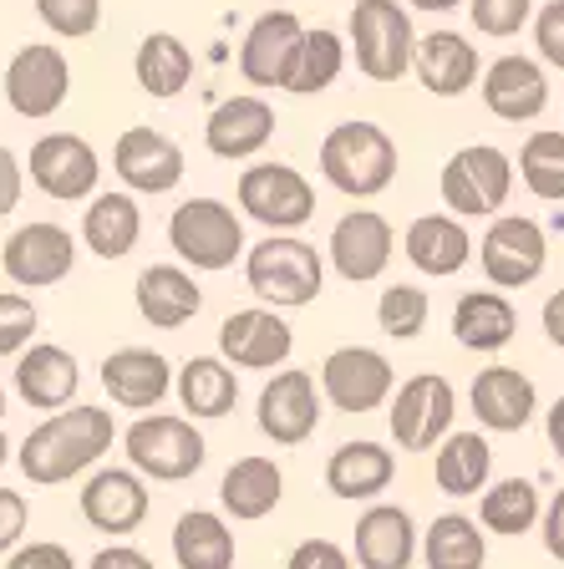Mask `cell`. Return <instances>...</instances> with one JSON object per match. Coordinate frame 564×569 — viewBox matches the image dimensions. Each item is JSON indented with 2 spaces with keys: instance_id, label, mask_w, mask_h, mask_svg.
<instances>
[{
  "instance_id": "obj_35",
  "label": "cell",
  "mask_w": 564,
  "mask_h": 569,
  "mask_svg": "<svg viewBox=\"0 0 564 569\" xmlns=\"http://www.w3.org/2000/svg\"><path fill=\"white\" fill-rule=\"evenodd\" d=\"M132 77L154 102H174L194 82V51L174 31H148L138 41V57H132Z\"/></svg>"
},
{
  "instance_id": "obj_42",
  "label": "cell",
  "mask_w": 564,
  "mask_h": 569,
  "mask_svg": "<svg viewBox=\"0 0 564 569\" xmlns=\"http://www.w3.org/2000/svg\"><path fill=\"white\" fill-rule=\"evenodd\" d=\"M427 316H433V300H427L423 284L397 280L376 300V326H382V336H392V341H417V336L427 331Z\"/></svg>"
},
{
  "instance_id": "obj_20",
  "label": "cell",
  "mask_w": 564,
  "mask_h": 569,
  "mask_svg": "<svg viewBox=\"0 0 564 569\" xmlns=\"http://www.w3.org/2000/svg\"><path fill=\"white\" fill-rule=\"evenodd\" d=\"M184 148L158 128H122V138L112 142V173L122 178V189L132 193H174L184 183Z\"/></svg>"
},
{
  "instance_id": "obj_37",
  "label": "cell",
  "mask_w": 564,
  "mask_h": 569,
  "mask_svg": "<svg viewBox=\"0 0 564 569\" xmlns=\"http://www.w3.org/2000/svg\"><path fill=\"white\" fill-rule=\"evenodd\" d=\"M235 529L214 509H188L174 523V559L178 569H235Z\"/></svg>"
},
{
  "instance_id": "obj_19",
  "label": "cell",
  "mask_w": 564,
  "mask_h": 569,
  "mask_svg": "<svg viewBox=\"0 0 564 569\" xmlns=\"http://www.w3.org/2000/svg\"><path fill=\"white\" fill-rule=\"evenodd\" d=\"M392 254H397V234L376 209H352L336 219L326 239V260L346 284H372L387 274Z\"/></svg>"
},
{
  "instance_id": "obj_11",
  "label": "cell",
  "mask_w": 564,
  "mask_h": 569,
  "mask_svg": "<svg viewBox=\"0 0 564 569\" xmlns=\"http://www.w3.org/2000/svg\"><path fill=\"white\" fill-rule=\"evenodd\" d=\"M320 407H326L320 381L310 377V371H300V367H280V371H270L265 387H259L255 422H259V432H265L275 448H300V442L316 438Z\"/></svg>"
},
{
  "instance_id": "obj_47",
  "label": "cell",
  "mask_w": 564,
  "mask_h": 569,
  "mask_svg": "<svg viewBox=\"0 0 564 569\" xmlns=\"http://www.w3.org/2000/svg\"><path fill=\"white\" fill-rule=\"evenodd\" d=\"M6 569H77V559H71V549L57 545V539H31V545L6 555Z\"/></svg>"
},
{
  "instance_id": "obj_5",
  "label": "cell",
  "mask_w": 564,
  "mask_h": 569,
  "mask_svg": "<svg viewBox=\"0 0 564 569\" xmlns=\"http://www.w3.org/2000/svg\"><path fill=\"white\" fill-rule=\"evenodd\" d=\"M168 249L188 264L194 274H219L235 270V260H245V219L224 199H184L174 213H168Z\"/></svg>"
},
{
  "instance_id": "obj_32",
  "label": "cell",
  "mask_w": 564,
  "mask_h": 569,
  "mask_svg": "<svg viewBox=\"0 0 564 569\" xmlns=\"http://www.w3.org/2000/svg\"><path fill=\"white\" fill-rule=\"evenodd\" d=\"M397 478V452L387 442H372V438H356L342 442V448L326 458V488L346 503L356 498H382Z\"/></svg>"
},
{
  "instance_id": "obj_17",
  "label": "cell",
  "mask_w": 564,
  "mask_h": 569,
  "mask_svg": "<svg viewBox=\"0 0 564 569\" xmlns=\"http://www.w3.org/2000/svg\"><path fill=\"white\" fill-rule=\"evenodd\" d=\"M295 351V331L285 326V310L249 306L229 310L219 320V356L239 371H280Z\"/></svg>"
},
{
  "instance_id": "obj_24",
  "label": "cell",
  "mask_w": 564,
  "mask_h": 569,
  "mask_svg": "<svg viewBox=\"0 0 564 569\" xmlns=\"http://www.w3.org/2000/svg\"><path fill=\"white\" fill-rule=\"evenodd\" d=\"M468 402L473 417H478L483 432H524L540 412V387L518 367H483L468 387Z\"/></svg>"
},
{
  "instance_id": "obj_28",
  "label": "cell",
  "mask_w": 564,
  "mask_h": 569,
  "mask_svg": "<svg viewBox=\"0 0 564 569\" xmlns=\"http://www.w3.org/2000/svg\"><path fill=\"white\" fill-rule=\"evenodd\" d=\"M402 254L412 260V270L433 274V280H453L473 260V234L458 213H417L402 234Z\"/></svg>"
},
{
  "instance_id": "obj_56",
  "label": "cell",
  "mask_w": 564,
  "mask_h": 569,
  "mask_svg": "<svg viewBox=\"0 0 564 569\" xmlns=\"http://www.w3.org/2000/svg\"><path fill=\"white\" fill-rule=\"evenodd\" d=\"M11 462V442H6V432H0V468Z\"/></svg>"
},
{
  "instance_id": "obj_7",
  "label": "cell",
  "mask_w": 564,
  "mask_h": 569,
  "mask_svg": "<svg viewBox=\"0 0 564 569\" xmlns=\"http://www.w3.org/2000/svg\"><path fill=\"white\" fill-rule=\"evenodd\" d=\"M437 193H443V209L458 219H494L514 193V158L494 142H468L443 163Z\"/></svg>"
},
{
  "instance_id": "obj_23",
  "label": "cell",
  "mask_w": 564,
  "mask_h": 569,
  "mask_svg": "<svg viewBox=\"0 0 564 569\" xmlns=\"http://www.w3.org/2000/svg\"><path fill=\"white\" fill-rule=\"evenodd\" d=\"M174 377L178 371L154 346H118L112 356H102V391L122 412H158V402L174 391Z\"/></svg>"
},
{
  "instance_id": "obj_27",
  "label": "cell",
  "mask_w": 564,
  "mask_h": 569,
  "mask_svg": "<svg viewBox=\"0 0 564 569\" xmlns=\"http://www.w3.org/2000/svg\"><path fill=\"white\" fill-rule=\"evenodd\" d=\"M132 306L154 331H178L204 310V290L184 260L178 264H148L132 284Z\"/></svg>"
},
{
  "instance_id": "obj_21",
  "label": "cell",
  "mask_w": 564,
  "mask_h": 569,
  "mask_svg": "<svg viewBox=\"0 0 564 569\" xmlns=\"http://www.w3.org/2000/svg\"><path fill=\"white\" fill-rule=\"evenodd\" d=\"M275 138V107L259 92H235L224 97L204 122V148L224 163H249L255 153H265Z\"/></svg>"
},
{
  "instance_id": "obj_10",
  "label": "cell",
  "mask_w": 564,
  "mask_h": 569,
  "mask_svg": "<svg viewBox=\"0 0 564 569\" xmlns=\"http://www.w3.org/2000/svg\"><path fill=\"white\" fill-rule=\"evenodd\" d=\"M478 264L488 274V284L524 290L550 264V234H544V224L530 219V213H494L478 239Z\"/></svg>"
},
{
  "instance_id": "obj_4",
  "label": "cell",
  "mask_w": 564,
  "mask_h": 569,
  "mask_svg": "<svg viewBox=\"0 0 564 569\" xmlns=\"http://www.w3.org/2000/svg\"><path fill=\"white\" fill-rule=\"evenodd\" d=\"M346 47L356 57V71L366 82H402L417 57V31H412L407 0H356L346 21Z\"/></svg>"
},
{
  "instance_id": "obj_36",
  "label": "cell",
  "mask_w": 564,
  "mask_h": 569,
  "mask_svg": "<svg viewBox=\"0 0 564 569\" xmlns=\"http://www.w3.org/2000/svg\"><path fill=\"white\" fill-rule=\"evenodd\" d=\"M433 478L447 498H478L494 478V448L483 432H447L433 448Z\"/></svg>"
},
{
  "instance_id": "obj_29",
  "label": "cell",
  "mask_w": 564,
  "mask_h": 569,
  "mask_svg": "<svg viewBox=\"0 0 564 569\" xmlns=\"http://www.w3.org/2000/svg\"><path fill=\"white\" fill-rule=\"evenodd\" d=\"M285 498V473L280 462L265 458V452H249V458H235L219 478V509L235 523H259L280 509Z\"/></svg>"
},
{
  "instance_id": "obj_57",
  "label": "cell",
  "mask_w": 564,
  "mask_h": 569,
  "mask_svg": "<svg viewBox=\"0 0 564 569\" xmlns=\"http://www.w3.org/2000/svg\"><path fill=\"white\" fill-rule=\"evenodd\" d=\"M0 422H6V381H0Z\"/></svg>"
},
{
  "instance_id": "obj_33",
  "label": "cell",
  "mask_w": 564,
  "mask_h": 569,
  "mask_svg": "<svg viewBox=\"0 0 564 569\" xmlns=\"http://www.w3.org/2000/svg\"><path fill=\"white\" fill-rule=\"evenodd\" d=\"M142 239V209L132 189H107L87 199L82 213V244L92 249L97 260H122L132 254Z\"/></svg>"
},
{
  "instance_id": "obj_15",
  "label": "cell",
  "mask_w": 564,
  "mask_h": 569,
  "mask_svg": "<svg viewBox=\"0 0 564 569\" xmlns=\"http://www.w3.org/2000/svg\"><path fill=\"white\" fill-rule=\"evenodd\" d=\"M0 270L21 290H51L77 270V239L51 219H31L0 244Z\"/></svg>"
},
{
  "instance_id": "obj_9",
  "label": "cell",
  "mask_w": 564,
  "mask_h": 569,
  "mask_svg": "<svg viewBox=\"0 0 564 569\" xmlns=\"http://www.w3.org/2000/svg\"><path fill=\"white\" fill-rule=\"evenodd\" d=\"M453 417H458V391H453V381L443 371L407 377L392 391V407H387L392 442L402 452H433L453 432Z\"/></svg>"
},
{
  "instance_id": "obj_45",
  "label": "cell",
  "mask_w": 564,
  "mask_h": 569,
  "mask_svg": "<svg viewBox=\"0 0 564 569\" xmlns=\"http://www.w3.org/2000/svg\"><path fill=\"white\" fill-rule=\"evenodd\" d=\"M36 316L31 296H16V290H0V356H21L36 341Z\"/></svg>"
},
{
  "instance_id": "obj_13",
  "label": "cell",
  "mask_w": 564,
  "mask_h": 569,
  "mask_svg": "<svg viewBox=\"0 0 564 569\" xmlns=\"http://www.w3.org/2000/svg\"><path fill=\"white\" fill-rule=\"evenodd\" d=\"M71 97V61L61 47L47 41H31L6 61V102H11L16 118L26 122H47L57 118Z\"/></svg>"
},
{
  "instance_id": "obj_30",
  "label": "cell",
  "mask_w": 564,
  "mask_h": 569,
  "mask_svg": "<svg viewBox=\"0 0 564 569\" xmlns=\"http://www.w3.org/2000/svg\"><path fill=\"white\" fill-rule=\"evenodd\" d=\"M412 77L433 97H463L478 82V47L463 31H427L417 36V57H412Z\"/></svg>"
},
{
  "instance_id": "obj_40",
  "label": "cell",
  "mask_w": 564,
  "mask_h": 569,
  "mask_svg": "<svg viewBox=\"0 0 564 569\" xmlns=\"http://www.w3.org/2000/svg\"><path fill=\"white\" fill-rule=\"evenodd\" d=\"M518 178L544 203H564V132L540 128L518 148Z\"/></svg>"
},
{
  "instance_id": "obj_39",
  "label": "cell",
  "mask_w": 564,
  "mask_h": 569,
  "mask_svg": "<svg viewBox=\"0 0 564 569\" xmlns=\"http://www.w3.org/2000/svg\"><path fill=\"white\" fill-rule=\"evenodd\" d=\"M540 519H544V503L530 478H498L478 498V523L488 533H504V539H524L530 529H540Z\"/></svg>"
},
{
  "instance_id": "obj_44",
  "label": "cell",
  "mask_w": 564,
  "mask_h": 569,
  "mask_svg": "<svg viewBox=\"0 0 564 569\" xmlns=\"http://www.w3.org/2000/svg\"><path fill=\"white\" fill-rule=\"evenodd\" d=\"M468 21L478 36L508 41L534 21V0H468Z\"/></svg>"
},
{
  "instance_id": "obj_3",
  "label": "cell",
  "mask_w": 564,
  "mask_h": 569,
  "mask_svg": "<svg viewBox=\"0 0 564 569\" xmlns=\"http://www.w3.org/2000/svg\"><path fill=\"white\" fill-rule=\"evenodd\" d=\"M402 153L387 128L376 122H336L320 138V173L346 199H376L397 183Z\"/></svg>"
},
{
  "instance_id": "obj_12",
  "label": "cell",
  "mask_w": 564,
  "mask_h": 569,
  "mask_svg": "<svg viewBox=\"0 0 564 569\" xmlns=\"http://www.w3.org/2000/svg\"><path fill=\"white\" fill-rule=\"evenodd\" d=\"M320 391H326V407H336L346 417H366L392 402L397 371L376 346H336L320 361Z\"/></svg>"
},
{
  "instance_id": "obj_49",
  "label": "cell",
  "mask_w": 564,
  "mask_h": 569,
  "mask_svg": "<svg viewBox=\"0 0 564 569\" xmlns=\"http://www.w3.org/2000/svg\"><path fill=\"white\" fill-rule=\"evenodd\" d=\"M285 569H352V555L336 539H300L285 559Z\"/></svg>"
},
{
  "instance_id": "obj_43",
  "label": "cell",
  "mask_w": 564,
  "mask_h": 569,
  "mask_svg": "<svg viewBox=\"0 0 564 569\" xmlns=\"http://www.w3.org/2000/svg\"><path fill=\"white\" fill-rule=\"evenodd\" d=\"M36 16L61 41H87L102 26V0H36Z\"/></svg>"
},
{
  "instance_id": "obj_18",
  "label": "cell",
  "mask_w": 564,
  "mask_h": 569,
  "mask_svg": "<svg viewBox=\"0 0 564 569\" xmlns=\"http://www.w3.org/2000/svg\"><path fill=\"white\" fill-rule=\"evenodd\" d=\"M77 509H82V519L92 523L97 533L122 539V533L142 529V519L154 509V493H148V478H142L132 462L128 468H92L82 493H77Z\"/></svg>"
},
{
  "instance_id": "obj_53",
  "label": "cell",
  "mask_w": 564,
  "mask_h": 569,
  "mask_svg": "<svg viewBox=\"0 0 564 569\" xmlns=\"http://www.w3.org/2000/svg\"><path fill=\"white\" fill-rule=\"evenodd\" d=\"M540 320H544V336H550V346H554V351H564V290H554V296L544 300Z\"/></svg>"
},
{
  "instance_id": "obj_6",
  "label": "cell",
  "mask_w": 564,
  "mask_h": 569,
  "mask_svg": "<svg viewBox=\"0 0 564 569\" xmlns=\"http://www.w3.org/2000/svg\"><path fill=\"white\" fill-rule=\"evenodd\" d=\"M122 452L148 483H184L209 462V442L194 427V417L178 412H142L122 432Z\"/></svg>"
},
{
  "instance_id": "obj_51",
  "label": "cell",
  "mask_w": 564,
  "mask_h": 569,
  "mask_svg": "<svg viewBox=\"0 0 564 569\" xmlns=\"http://www.w3.org/2000/svg\"><path fill=\"white\" fill-rule=\"evenodd\" d=\"M87 569H158L138 545H102Z\"/></svg>"
},
{
  "instance_id": "obj_38",
  "label": "cell",
  "mask_w": 564,
  "mask_h": 569,
  "mask_svg": "<svg viewBox=\"0 0 564 569\" xmlns=\"http://www.w3.org/2000/svg\"><path fill=\"white\" fill-rule=\"evenodd\" d=\"M427 569H483L488 565V529L468 513H437L423 529Z\"/></svg>"
},
{
  "instance_id": "obj_1",
  "label": "cell",
  "mask_w": 564,
  "mask_h": 569,
  "mask_svg": "<svg viewBox=\"0 0 564 569\" xmlns=\"http://www.w3.org/2000/svg\"><path fill=\"white\" fill-rule=\"evenodd\" d=\"M112 438H118V422H112L107 407H71V412L61 407V412H51L47 422H36L26 432L16 462L36 488H57L92 473L112 452Z\"/></svg>"
},
{
  "instance_id": "obj_55",
  "label": "cell",
  "mask_w": 564,
  "mask_h": 569,
  "mask_svg": "<svg viewBox=\"0 0 564 569\" xmlns=\"http://www.w3.org/2000/svg\"><path fill=\"white\" fill-rule=\"evenodd\" d=\"M412 11H433V16H447V11H458V6H468V0H407Z\"/></svg>"
},
{
  "instance_id": "obj_14",
  "label": "cell",
  "mask_w": 564,
  "mask_h": 569,
  "mask_svg": "<svg viewBox=\"0 0 564 569\" xmlns=\"http://www.w3.org/2000/svg\"><path fill=\"white\" fill-rule=\"evenodd\" d=\"M26 173L47 199L57 203H82L97 193V178H102V158L82 132H47V138L31 142V158H26Z\"/></svg>"
},
{
  "instance_id": "obj_46",
  "label": "cell",
  "mask_w": 564,
  "mask_h": 569,
  "mask_svg": "<svg viewBox=\"0 0 564 569\" xmlns=\"http://www.w3.org/2000/svg\"><path fill=\"white\" fill-rule=\"evenodd\" d=\"M534 47H540L544 67L564 71V0H550L534 11Z\"/></svg>"
},
{
  "instance_id": "obj_50",
  "label": "cell",
  "mask_w": 564,
  "mask_h": 569,
  "mask_svg": "<svg viewBox=\"0 0 564 569\" xmlns=\"http://www.w3.org/2000/svg\"><path fill=\"white\" fill-rule=\"evenodd\" d=\"M21 189H26V168H21V158L0 142V219L21 203Z\"/></svg>"
},
{
  "instance_id": "obj_16",
  "label": "cell",
  "mask_w": 564,
  "mask_h": 569,
  "mask_svg": "<svg viewBox=\"0 0 564 569\" xmlns=\"http://www.w3.org/2000/svg\"><path fill=\"white\" fill-rule=\"evenodd\" d=\"M306 47V21L295 11H265L239 41V77L249 87H275V92H290L295 61Z\"/></svg>"
},
{
  "instance_id": "obj_34",
  "label": "cell",
  "mask_w": 564,
  "mask_h": 569,
  "mask_svg": "<svg viewBox=\"0 0 564 569\" xmlns=\"http://www.w3.org/2000/svg\"><path fill=\"white\" fill-rule=\"evenodd\" d=\"M174 391H178V407L194 422H219L239 402V367H229L224 356H188L174 377Z\"/></svg>"
},
{
  "instance_id": "obj_2",
  "label": "cell",
  "mask_w": 564,
  "mask_h": 569,
  "mask_svg": "<svg viewBox=\"0 0 564 569\" xmlns=\"http://www.w3.org/2000/svg\"><path fill=\"white\" fill-rule=\"evenodd\" d=\"M245 284L259 306L300 310L326 290V254L300 234H265L245 254Z\"/></svg>"
},
{
  "instance_id": "obj_52",
  "label": "cell",
  "mask_w": 564,
  "mask_h": 569,
  "mask_svg": "<svg viewBox=\"0 0 564 569\" xmlns=\"http://www.w3.org/2000/svg\"><path fill=\"white\" fill-rule=\"evenodd\" d=\"M540 529H544V549H550V559H560V565H564V488L550 498V503H544Z\"/></svg>"
},
{
  "instance_id": "obj_22",
  "label": "cell",
  "mask_w": 564,
  "mask_h": 569,
  "mask_svg": "<svg viewBox=\"0 0 564 569\" xmlns=\"http://www.w3.org/2000/svg\"><path fill=\"white\" fill-rule=\"evenodd\" d=\"M478 92H483V107H488L498 122H534V118H544V107H550V77H544V61L504 51L498 61L483 67Z\"/></svg>"
},
{
  "instance_id": "obj_26",
  "label": "cell",
  "mask_w": 564,
  "mask_h": 569,
  "mask_svg": "<svg viewBox=\"0 0 564 569\" xmlns=\"http://www.w3.org/2000/svg\"><path fill=\"white\" fill-rule=\"evenodd\" d=\"M356 565L362 569H412V559L423 555V533L402 503H372L356 519Z\"/></svg>"
},
{
  "instance_id": "obj_8",
  "label": "cell",
  "mask_w": 564,
  "mask_h": 569,
  "mask_svg": "<svg viewBox=\"0 0 564 569\" xmlns=\"http://www.w3.org/2000/svg\"><path fill=\"white\" fill-rule=\"evenodd\" d=\"M235 199L270 234H295V229H306L316 219V189L290 163H249L235 183Z\"/></svg>"
},
{
  "instance_id": "obj_48",
  "label": "cell",
  "mask_w": 564,
  "mask_h": 569,
  "mask_svg": "<svg viewBox=\"0 0 564 569\" xmlns=\"http://www.w3.org/2000/svg\"><path fill=\"white\" fill-rule=\"evenodd\" d=\"M26 523H31V503L16 488H0V555L26 545Z\"/></svg>"
},
{
  "instance_id": "obj_54",
  "label": "cell",
  "mask_w": 564,
  "mask_h": 569,
  "mask_svg": "<svg viewBox=\"0 0 564 569\" xmlns=\"http://www.w3.org/2000/svg\"><path fill=\"white\" fill-rule=\"evenodd\" d=\"M544 438H550V448L560 452V462H564V397H554L550 412H544Z\"/></svg>"
},
{
  "instance_id": "obj_31",
  "label": "cell",
  "mask_w": 564,
  "mask_h": 569,
  "mask_svg": "<svg viewBox=\"0 0 564 569\" xmlns=\"http://www.w3.org/2000/svg\"><path fill=\"white\" fill-rule=\"evenodd\" d=\"M447 326H453V341H458L463 351L494 356L518 336V310H514V300H508L498 284L494 290H463Z\"/></svg>"
},
{
  "instance_id": "obj_25",
  "label": "cell",
  "mask_w": 564,
  "mask_h": 569,
  "mask_svg": "<svg viewBox=\"0 0 564 569\" xmlns=\"http://www.w3.org/2000/svg\"><path fill=\"white\" fill-rule=\"evenodd\" d=\"M16 391H21V402L36 407V412H61L71 407L77 387H82V367H77V356L57 341H31L21 356H16Z\"/></svg>"
},
{
  "instance_id": "obj_41",
  "label": "cell",
  "mask_w": 564,
  "mask_h": 569,
  "mask_svg": "<svg viewBox=\"0 0 564 569\" xmlns=\"http://www.w3.org/2000/svg\"><path fill=\"white\" fill-rule=\"evenodd\" d=\"M346 41L330 26H316L306 31V47H300V61H295L290 77V97H320L326 87H336V77L346 71Z\"/></svg>"
}]
</instances>
